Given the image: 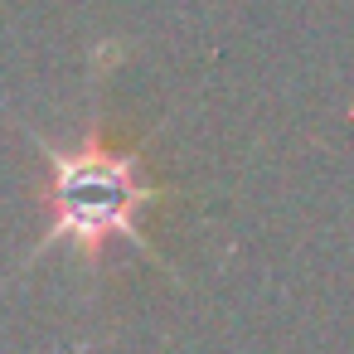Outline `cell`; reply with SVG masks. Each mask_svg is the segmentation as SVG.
<instances>
[{
  "instance_id": "6da1fadb",
  "label": "cell",
  "mask_w": 354,
  "mask_h": 354,
  "mask_svg": "<svg viewBox=\"0 0 354 354\" xmlns=\"http://www.w3.org/2000/svg\"><path fill=\"white\" fill-rule=\"evenodd\" d=\"M35 146L49 160V189H44L49 228L30 257H44L49 248H68L83 262H97L107 243H127L165 267V257L151 248L141 218L151 204L170 199V189L146 175V156L136 146L117 151L97 131L78 146H54L44 136H35Z\"/></svg>"
}]
</instances>
